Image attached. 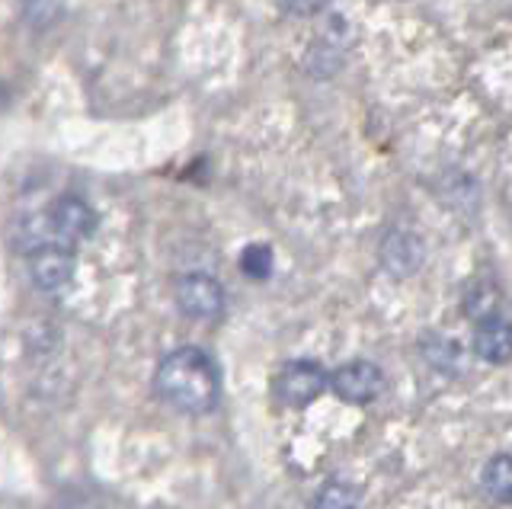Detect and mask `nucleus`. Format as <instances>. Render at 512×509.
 I'll list each match as a JSON object with an SVG mask.
<instances>
[{
    "mask_svg": "<svg viewBox=\"0 0 512 509\" xmlns=\"http://www.w3.org/2000/svg\"><path fill=\"white\" fill-rule=\"evenodd\" d=\"M420 353L429 362V369L439 375L455 378L464 369V349L458 346V340L448 337V333H423Z\"/></svg>",
    "mask_w": 512,
    "mask_h": 509,
    "instance_id": "1a4fd4ad",
    "label": "nucleus"
},
{
    "mask_svg": "<svg viewBox=\"0 0 512 509\" xmlns=\"http://www.w3.org/2000/svg\"><path fill=\"white\" fill-rule=\"evenodd\" d=\"M154 391L167 407L202 417L221 401V372L199 346H180L157 362Z\"/></svg>",
    "mask_w": 512,
    "mask_h": 509,
    "instance_id": "f257e3e1",
    "label": "nucleus"
},
{
    "mask_svg": "<svg viewBox=\"0 0 512 509\" xmlns=\"http://www.w3.org/2000/svg\"><path fill=\"white\" fill-rule=\"evenodd\" d=\"M29 276L42 292H58L74 279V250L61 244H42L29 253Z\"/></svg>",
    "mask_w": 512,
    "mask_h": 509,
    "instance_id": "423d86ee",
    "label": "nucleus"
},
{
    "mask_svg": "<svg viewBox=\"0 0 512 509\" xmlns=\"http://www.w3.org/2000/svg\"><path fill=\"white\" fill-rule=\"evenodd\" d=\"M48 221H52V231L64 241H84L96 231V215L90 205L80 196H61L55 199L52 212H48Z\"/></svg>",
    "mask_w": 512,
    "mask_h": 509,
    "instance_id": "0eeeda50",
    "label": "nucleus"
},
{
    "mask_svg": "<svg viewBox=\"0 0 512 509\" xmlns=\"http://www.w3.org/2000/svg\"><path fill=\"white\" fill-rule=\"evenodd\" d=\"M500 298H503L500 285H496L493 279H474V282H468V289H464L461 308L477 324V321H484V317L496 314V308H500Z\"/></svg>",
    "mask_w": 512,
    "mask_h": 509,
    "instance_id": "9b49d317",
    "label": "nucleus"
},
{
    "mask_svg": "<svg viewBox=\"0 0 512 509\" xmlns=\"http://www.w3.org/2000/svg\"><path fill=\"white\" fill-rule=\"evenodd\" d=\"M176 308H180L189 321H215L224 311V289L215 276L208 273H186L173 285Z\"/></svg>",
    "mask_w": 512,
    "mask_h": 509,
    "instance_id": "7ed1b4c3",
    "label": "nucleus"
},
{
    "mask_svg": "<svg viewBox=\"0 0 512 509\" xmlns=\"http://www.w3.org/2000/svg\"><path fill=\"white\" fill-rule=\"evenodd\" d=\"M378 263L394 279H410L426 263V244L423 237L410 228H391L378 244Z\"/></svg>",
    "mask_w": 512,
    "mask_h": 509,
    "instance_id": "39448f33",
    "label": "nucleus"
},
{
    "mask_svg": "<svg viewBox=\"0 0 512 509\" xmlns=\"http://www.w3.org/2000/svg\"><path fill=\"white\" fill-rule=\"evenodd\" d=\"M480 490L496 503H512V455L496 452L480 468Z\"/></svg>",
    "mask_w": 512,
    "mask_h": 509,
    "instance_id": "9d476101",
    "label": "nucleus"
},
{
    "mask_svg": "<svg viewBox=\"0 0 512 509\" xmlns=\"http://www.w3.org/2000/svg\"><path fill=\"white\" fill-rule=\"evenodd\" d=\"M384 385H388V381H384V372L368 359L346 362L330 375V391L340 397L343 404H352V407H365V404L378 401L384 394Z\"/></svg>",
    "mask_w": 512,
    "mask_h": 509,
    "instance_id": "20e7f679",
    "label": "nucleus"
},
{
    "mask_svg": "<svg viewBox=\"0 0 512 509\" xmlns=\"http://www.w3.org/2000/svg\"><path fill=\"white\" fill-rule=\"evenodd\" d=\"M330 388V375L320 362L314 359H292L285 362L276 381H272V391H276L279 404L301 410V407H311L320 394Z\"/></svg>",
    "mask_w": 512,
    "mask_h": 509,
    "instance_id": "f03ea898",
    "label": "nucleus"
},
{
    "mask_svg": "<svg viewBox=\"0 0 512 509\" xmlns=\"http://www.w3.org/2000/svg\"><path fill=\"white\" fill-rule=\"evenodd\" d=\"M240 269H244V276L250 279H269L272 276V250L266 244H250L240 253Z\"/></svg>",
    "mask_w": 512,
    "mask_h": 509,
    "instance_id": "ddd939ff",
    "label": "nucleus"
},
{
    "mask_svg": "<svg viewBox=\"0 0 512 509\" xmlns=\"http://www.w3.org/2000/svg\"><path fill=\"white\" fill-rule=\"evenodd\" d=\"M359 503V490L346 484V481H327L324 487H320L314 506L317 509H349Z\"/></svg>",
    "mask_w": 512,
    "mask_h": 509,
    "instance_id": "f8f14e48",
    "label": "nucleus"
},
{
    "mask_svg": "<svg viewBox=\"0 0 512 509\" xmlns=\"http://www.w3.org/2000/svg\"><path fill=\"white\" fill-rule=\"evenodd\" d=\"M282 7L292 13V17H317L330 7V0H282Z\"/></svg>",
    "mask_w": 512,
    "mask_h": 509,
    "instance_id": "4468645a",
    "label": "nucleus"
},
{
    "mask_svg": "<svg viewBox=\"0 0 512 509\" xmlns=\"http://www.w3.org/2000/svg\"><path fill=\"white\" fill-rule=\"evenodd\" d=\"M474 356L490 365L512 362V324L500 314H490L474 327Z\"/></svg>",
    "mask_w": 512,
    "mask_h": 509,
    "instance_id": "6e6552de",
    "label": "nucleus"
}]
</instances>
